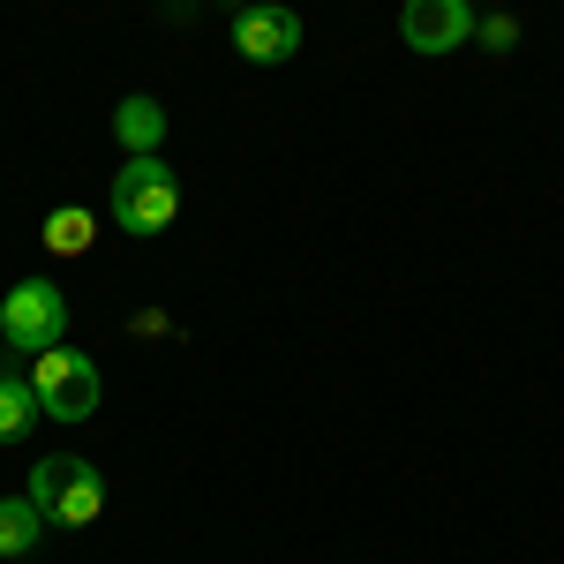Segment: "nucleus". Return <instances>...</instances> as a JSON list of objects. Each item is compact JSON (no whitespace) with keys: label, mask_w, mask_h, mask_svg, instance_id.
Returning <instances> with one entry per match:
<instances>
[{"label":"nucleus","mask_w":564,"mask_h":564,"mask_svg":"<svg viewBox=\"0 0 564 564\" xmlns=\"http://www.w3.org/2000/svg\"><path fill=\"white\" fill-rule=\"evenodd\" d=\"M0 339L15 354H45L68 339V294L53 286V279H23V286H8V302H0Z\"/></svg>","instance_id":"obj_3"},{"label":"nucleus","mask_w":564,"mask_h":564,"mask_svg":"<svg viewBox=\"0 0 564 564\" xmlns=\"http://www.w3.org/2000/svg\"><path fill=\"white\" fill-rule=\"evenodd\" d=\"M39 414L45 406H39V391H31V377H23L15 361H0V444H23Z\"/></svg>","instance_id":"obj_8"},{"label":"nucleus","mask_w":564,"mask_h":564,"mask_svg":"<svg viewBox=\"0 0 564 564\" xmlns=\"http://www.w3.org/2000/svg\"><path fill=\"white\" fill-rule=\"evenodd\" d=\"M399 39L436 61V53L475 39V8H467V0H406V8H399Z\"/></svg>","instance_id":"obj_6"},{"label":"nucleus","mask_w":564,"mask_h":564,"mask_svg":"<svg viewBox=\"0 0 564 564\" xmlns=\"http://www.w3.org/2000/svg\"><path fill=\"white\" fill-rule=\"evenodd\" d=\"M475 39L489 45V53H512V45H520V23H512V15H481Z\"/></svg>","instance_id":"obj_11"},{"label":"nucleus","mask_w":564,"mask_h":564,"mask_svg":"<svg viewBox=\"0 0 564 564\" xmlns=\"http://www.w3.org/2000/svg\"><path fill=\"white\" fill-rule=\"evenodd\" d=\"M45 534L39 497H0V557H31Z\"/></svg>","instance_id":"obj_9"},{"label":"nucleus","mask_w":564,"mask_h":564,"mask_svg":"<svg viewBox=\"0 0 564 564\" xmlns=\"http://www.w3.org/2000/svg\"><path fill=\"white\" fill-rule=\"evenodd\" d=\"M90 234H98V218H90L84 204H61V212H45V226H39V241L53 257H84Z\"/></svg>","instance_id":"obj_10"},{"label":"nucleus","mask_w":564,"mask_h":564,"mask_svg":"<svg viewBox=\"0 0 564 564\" xmlns=\"http://www.w3.org/2000/svg\"><path fill=\"white\" fill-rule=\"evenodd\" d=\"M106 212H113V226H129L135 241H151V234H166L181 218V181L174 166L151 151V159H129L121 174H113V196H106Z\"/></svg>","instance_id":"obj_1"},{"label":"nucleus","mask_w":564,"mask_h":564,"mask_svg":"<svg viewBox=\"0 0 564 564\" xmlns=\"http://www.w3.org/2000/svg\"><path fill=\"white\" fill-rule=\"evenodd\" d=\"M113 135H121V151H129V159H151V151L166 143V106H159V98H143V90L121 98V106H113Z\"/></svg>","instance_id":"obj_7"},{"label":"nucleus","mask_w":564,"mask_h":564,"mask_svg":"<svg viewBox=\"0 0 564 564\" xmlns=\"http://www.w3.org/2000/svg\"><path fill=\"white\" fill-rule=\"evenodd\" d=\"M31 497H39V512L53 527H90L106 512V475L90 459H76V452H53V459L31 467Z\"/></svg>","instance_id":"obj_2"},{"label":"nucleus","mask_w":564,"mask_h":564,"mask_svg":"<svg viewBox=\"0 0 564 564\" xmlns=\"http://www.w3.org/2000/svg\"><path fill=\"white\" fill-rule=\"evenodd\" d=\"M31 391H39V406L53 422H90V414H98V369H90V354H76V347L31 354Z\"/></svg>","instance_id":"obj_4"},{"label":"nucleus","mask_w":564,"mask_h":564,"mask_svg":"<svg viewBox=\"0 0 564 564\" xmlns=\"http://www.w3.org/2000/svg\"><path fill=\"white\" fill-rule=\"evenodd\" d=\"M234 53L257 61V68H286V61L302 53V15L279 8V0H249V8L234 15Z\"/></svg>","instance_id":"obj_5"}]
</instances>
